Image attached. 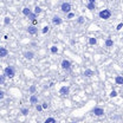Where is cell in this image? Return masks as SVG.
<instances>
[{
    "instance_id": "cell-23",
    "label": "cell",
    "mask_w": 123,
    "mask_h": 123,
    "mask_svg": "<svg viewBox=\"0 0 123 123\" xmlns=\"http://www.w3.org/2000/svg\"><path fill=\"white\" fill-rule=\"evenodd\" d=\"M37 17H38V16H37V14H36L34 12H32V13H31V14H30V16H29L27 18H29L30 20H34V19H37Z\"/></svg>"
},
{
    "instance_id": "cell-14",
    "label": "cell",
    "mask_w": 123,
    "mask_h": 123,
    "mask_svg": "<svg viewBox=\"0 0 123 123\" xmlns=\"http://www.w3.org/2000/svg\"><path fill=\"white\" fill-rule=\"evenodd\" d=\"M21 13H23L25 17H29V16L32 13V11H31V8H30V7H24V8L21 10Z\"/></svg>"
},
{
    "instance_id": "cell-22",
    "label": "cell",
    "mask_w": 123,
    "mask_h": 123,
    "mask_svg": "<svg viewBox=\"0 0 123 123\" xmlns=\"http://www.w3.org/2000/svg\"><path fill=\"white\" fill-rule=\"evenodd\" d=\"M33 12H34L37 16H39V14L43 12V10H42V7H39V6H36V7H34V10H33Z\"/></svg>"
},
{
    "instance_id": "cell-33",
    "label": "cell",
    "mask_w": 123,
    "mask_h": 123,
    "mask_svg": "<svg viewBox=\"0 0 123 123\" xmlns=\"http://www.w3.org/2000/svg\"><path fill=\"white\" fill-rule=\"evenodd\" d=\"M4 97H5V92L1 90L0 91V99H4Z\"/></svg>"
},
{
    "instance_id": "cell-34",
    "label": "cell",
    "mask_w": 123,
    "mask_h": 123,
    "mask_svg": "<svg viewBox=\"0 0 123 123\" xmlns=\"http://www.w3.org/2000/svg\"><path fill=\"white\" fill-rule=\"evenodd\" d=\"M88 3H89V4H95V5H96V0H88Z\"/></svg>"
},
{
    "instance_id": "cell-19",
    "label": "cell",
    "mask_w": 123,
    "mask_h": 123,
    "mask_svg": "<svg viewBox=\"0 0 123 123\" xmlns=\"http://www.w3.org/2000/svg\"><path fill=\"white\" fill-rule=\"evenodd\" d=\"M50 52H51L52 55H56V53H58V47H57L56 45H52V46L50 47Z\"/></svg>"
},
{
    "instance_id": "cell-30",
    "label": "cell",
    "mask_w": 123,
    "mask_h": 123,
    "mask_svg": "<svg viewBox=\"0 0 123 123\" xmlns=\"http://www.w3.org/2000/svg\"><path fill=\"white\" fill-rule=\"evenodd\" d=\"M42 104H43V108H44V110L50 108V103H49V102H43Z\"/></svg>"
},
{
    "instance_id": "cell-13",
    "label": "cell",
    "mask_w": 123,
    "mask_h": 123,
    "mask_svg": "<svg viewBox=\"0 0 123 123\" xmlns=\"http://www.w3.org/2000/svg\"><path fill=\"white\" fill-rule=\"evenodd\" d=\"M104 46H105V47H112V46H114V40H112L110 37L106 38L105 42H104Z\"/></svg>"
},
{
    "instance_id": "cell-35",
    "label": "cell",
    "mask_w": 123,
    "mask_h": 123,
    "mask_svg": "<svg viewBox=\"0 0 123 123\" xmlns=\"http://www.w3.org/2000/svg\"><path fill=\"white\" fill-rule=\"evenodd\" d=\"M37 24H38V20H37V19H34V20H32V25H34V26H36Z\"/></svg>"
},
{
    "instance_id": "cell-36",
    "label": "cell",
    "mask_w": 123,
    "mask_h": 123,
    "mask_svg": "<svg viewBox=\"0 0 123 123\" xmlns=\"http://www.w3.org/2000/svg\"><path fill=\"white\" fill-rule=\"evenodd\" d=\"M71 123H76V122H71Z\"/></svg>"
},
{
    "instance_id": "cell-12",
    "label": "cell",
    "mask_w": 123,
    "mask_h": 123,
    "mask_svg": "<svg viewBox=\"0 0 123 123\" xmlns=\"http://www.w3.org/2000/svg\"><path fill=\"white\" fill-rule=\"evenodd\" d=\"M7 55H8V50L6 47H4V46L0 47V57L5 58V57H7Z\"/></svg>"
},
{
    "instance_id": "cell-1",
    "label": "cell",
    "mask_w": 123,
    "mask_h": 123,
    "mask_svg": "<svg viewBox=\"0 0 123 123\" xmlns=\"http://www.w3.org/2000/svg\"><path fill=\"white\" fill-rule=\"evenodd\" d=\"M111 16H112V13H111V11L108 10V8L101 10V11L98 12V17H99V19H103V20H109V19L111 18Z\"/></svg>"
},
{
    "instance_id": "cell-26",
    "label": "cell",
    "mask_w": 123,
    "mask_h": 123,
    "mask_svg": "<svg viewBox=\"0 0 123 123\" xmlns=\"http://www.w3.org/2000/svg\"><path fill=\"white\" fill-rule=\"evenodd\" d=\"M75 18V13H72V12H70V13H68L66 14V19H69V20H71V19H73Z\"/></svg>"
},
{
    "instance_id": "cell-5",
    "label": "cell",
    "mask_w": 123,
    "mask_h": 123,
    "mask_svg": "<svg viewBox=\"0 0 123 123\" xmlns=\"http://www.w3.org/2000/svg\"><path fill=\"white\" fill-rule=\"evenodd\" d=\"M92 114L96 116V117H103L104 116V109L103 108H101V106H95L93 109H92Z\"/></svg>"
},
{
    "instance_id": "cell-6",
    "label": "cell",
    "mask_w": 123,
    "mask_h": 123,
    "mask_svg": "<svg viewBox=\"0 0 123 123\" xmlns=\"http://www.w3.org/2000/svg\"><path fill=\"white\" fill-rule=\"evenodd\" d=\"M23 56H24L25 59H27V60H32V59L34 58V52L31 51V50H26V51L23 52Z\"/></svg>"
},
{
    "instance_id": "cell-29",
    "label": "cell",
    "mask_w": 123,
    "mask_h": 123,
    "mask_svg": "<svg viewBox=\"0 0 123 123\" xmlns=\"http://www.w3.org/2000/svg\"><path fill=\"white\" fill-rule=\"evenodd\" d=\"M4 24H5V25H8V24H11V18H10V17H6V18L4 19Z\"/></svg>"
},
{
    "instance_id": "cell-9",
    "label": "cell",
    "mask_w": 123,
    "mask_h": 123,
    "mask_svg": "<svg viewBox=\"0 0 123 123\" xmlns=\"http://www.w3.org/2000/svg\"><path fill=\"white\" fill-rule=\"evenodd\" d=\"M26 31H27V33H29V34L34 36V34H37V33H38V27H37V26H34V25H31V26H29V27L26 29Z\"/></svg>"
},
{
    "instance_id": "cell-3",
    "label": "cell",
    "mask_w": 123,
    "mask_h": 123,
    "mask_svg": "<svg viewBox=\"0 0 123 123\" xmlns=\"http://www.w3.org/2000/svg\"><path fill=\"white\" fill-rule=\"evenodd\" d=\"M60 68H62V70H64V71L69 72V71H71L72 63H71L69 59H63V60L60 62Z\"/></svg>"
},
{
    "instance_id": "cell-11",
    "label": "cell",
    "mask_w": 123,
    "mask_h": 123,
    "mask_svg": "<svg viewBox=\"0 0 123 123\" xmlns=\"http://www.w3.org/2000/svg\"><path fill=\"white\" fill-rule=\"evenodd\" d=\"M29 101H30V104H32V105H37L39 99H38V96H37V95H31Z\"/></svg>"
},
{
    "instance_id": "cell-4",
    "label": "cell",
    "mask_w": 123,
    "mask_h": 123,
    "mask_svg": "<svg viewBox=\"0 0 123 123\" xmlns=\"http://www.w3.org/2000/svg\"><path fill=\"white\" fill-rule=\"evenodd\" d=\"M71 10H72V6H71V4L70 3H63L62 5H60V11L64 13V14H68V13H70L71 12Z\"/></svg>"
},
{
    "instance_id": "cell-18",
    "label": "cell",
    "mask_w": 123,
    "mask_h": 123,
    "mask_svg": "<svg viewBox=\"0 0 123 123\" xmlns=\"http://www.w3.org/2000/svg\"><path fill=\"white\" fill-rule=\"evenodd\" d=\"M85 23V18L83 17V16H79L78 18H77V24H79V25H83Z\"/></svg>"
},
{
    "instance_id": "cell-8",
    "label": "cell",
    "mask_w": 123,
    "mask_h": 123,
    "mask_svg": "<svg viewBox=\"0 0 123 123\" xmlns=\"http://www.w3.org/2000/svg\"><path fill=\"white\" fill-rule=\"evenodd\" d=\"M51 21H52V24L55 25V26H59L62 23H63V19L59 17V16H57V14H55L53 17H52V19H51Z\"/></svg>"
},
{
    "instance_id": "cell-27",
    "label": "cell",
    "mask_w": 123,
    "mask_h": 123,
    "mask_svg": "<svg viewBox=\"0 0 123 123\" xmlns=\"http://www.w3.org/2000/svg\"><path fill=\"white\" fill-rule=\"evenodd\" d=\"M49 31H50V27H49V26H44V27H43V30H42V33L46 34Z\"/></svg>"
},
{
    "instance_id": "cell-2",
    "label": "cell",
    "mask_w": 123,
    "mask_h": 123,
    "mask_svg": "<svg viewBox=\"0 0 123 123\" xmlns=\"http://www.w3.org/2000/svg\"><path fill=\"white\" fill-rule=\"evenodd\" d=\"M4 75H5L7 78H13V77L16 76V69H14L13 66L8 65V66H6V68L4 69Z\"/></svg>"
},
{
    "instance_id": "cell-31",
    "label": "cell",
    "mask_w": 123,
    "mask_h": 123,
    "mask_svg": "<svg viewBox=\"0 0 123 123\" xmlns=\"http://www.w3.org/2000/svg\"><path fill=\"white\" fill-rule=\"evenodd\" d=\"M5 77H6L5 75H3L1 77H0V84H1V85H3L4 83H5Z\"/></svg>"
},
{
    "instance_id": "cell-28",
    "label": "cell",
    "mask_w": 123,
    "mask_h": 123,
    "mask_svg": "<svg viewBox=\"0 0 123 123\" xmlns=\"http://www.w3.org/2000/svg\"><path fill=\"white\" fill-rule=\"evenodd\" d=\"M109 96H110L111 98H114V97H116V96H117V91H116V90H112V91H110V93H109Z\"/></svg>"
},
{
    "instance_id": "cell-20",
    "label": "cell",
    "mask_w": 123,
    "mask_h": 123,
    "mask_svg": "<svg viewBox=\"0 0 123 123\" xmlns=\"http://www.w3.org/2000/svg\"><path fill=\"white\" fill-rule=\"evenodd\" d=\"M20 112H21L23 116H27L29 112H30V110H29L27 108H21V109H20Z\"/></svg>"
},
{
    "instance_id": "cell-10",
    "label": "cell",
    "mask_w": 123,
    "mask_h": 123,
    "mask_svg": "<svg viewBox=\"0 0 123 123\" xmlns=\"http://www.w3.org/2000/svg\"><path fill=\"white\" fill-rule=\"evenodd\" d=\"M83 76L84 77H92V76H95V71L93 70H91V69H85L84 70V72H83Z\"/></svg>"
},
{
    "instance_id": "cell-24",
    "label": "cell",
    "mask_w": 123,
    "mask_h": 123,
    "mask_svg": "<svg viewBox=\"0 0 123 123\" xmlns=\"http://www.w3.org/2000/svg\"><path fill=\"white\" fill-rule=\"evenodd\" d=\"M36 110H37L38 112L43 111V110H44V108H43V104H39V103H38V104L36 105Z\"/></svg>"
},
{
    "instance_id": "cell-32",
    "label": "cell",
    "mask_w": 123,
    "mask_h": 123,
    "mask_svg": "<svg viewBox=\"0 0 123 123\" xmlns=\"http://www.w3.org/2000/svg\"><path fill=\"white\" fill-rule=\"evenodd\" d=\"M122 27H123V23H119V24L116 26V30H117V31H121V30H122Z\"/></svg>"
},
{
    "instance_id": "cell-16",
    "label": "cell",
    "mask_w": 123,
    "mask_h": 123,
    "mask_svg": "<svg viewBox=\"0 0 123 123\" xmlns=\"http://www.w3.org/2000/svg\"><path fill=\"white\" fill-rule=\"evenodd\" d=\"M88 43H89V45H96L97 44V38H95V37H89V39H88Z\"/></svg>"
},
{
    "instance_id": "cell-21",
    "label": "cell",
    "mask_w": 123,
    "mask_h": 123,
    "mask_svg": "<svg viewBox=\"0 0 123 123\" xmlns=\"http://www.w3.org/2000/svg\"><path fill=\"white\" fill-rule=\"evenodd\" d=\"M44 123H57V121H56V118H53V117H47V118L44 121Z\"/></svg>"
},
{
    "instance_id": "cell-25",
    "label": "cell",
    "mask_w": 123,
    "mask_h": 123,
    "mask_svg": "<svg viewBox=\"0 0 123 123\" xmlns=\"http://www.w3.org/2000/svg\"><path fill=\"white\" fill-rule=\"evenodd\" d=\"M95 6H96L95 4H89V3L86 4V8H88V10H90V11L95 10Z\"/></svg>"
},
{
    "instance_id": "cell-7",
    "label": "cell",
    "mask_w": 123,
    "mask_h": 123,
    "mask_svg": "<svg viewBox=\"0 0 123 123\" xmlns=\"http://www.w3.org/2000/svg\"><path fill=\"white\" fill-rule=\"evenodd\" d=\"M70 93V86L69 85H63L59 89V95L60 96H68Z\"/></svg>"
},
{
    "instance_id": "cell-15",
    "label": "cell",
    "mask_w": 123,
    "mask_h": 123,
    "mask_svg": "<svg viewBox=\"0 0 123 123\" xmlns=\"http://www.w3.org/2000/svg\"><path fill=\"white\" fill-rule=\"evenodd\" d=\"M115 83L117 85H123V76H116L115 77Z\"/></svg>"
},
{
    "instance_id": "cell-17",
    "label": "cell",
    "mask_w": 123,
    "mask_h": 123,
    "mask_svg": "<svg viewBox=\"0 0 123 123\" xmlns=\"http://www.w3.org/2000/svg\"><path fill=\"white\" fill-rule=\"evenodd\" d=\"M36 91H37V86H36V85H31V86L29 88V92H30L31 95H36Z\"/></svg>"
}]
</instances>
